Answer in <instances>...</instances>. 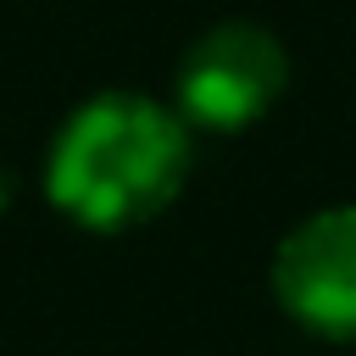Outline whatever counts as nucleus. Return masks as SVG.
<instances>
[{
	"label": "nucleus",
	"mask_w": 356,
	"mask_h": 356,
	"mask_svg": "<svg viewBox=\"0 0 356 356\" xmlns=\"http://www.w3.org/2000/svg\"><path fill=\"white\" fill-rule=\"evenodd\" d=\"M289 89V50L273 28L228 17L211 22L172 72V106L189 128L239 134L261 122Z\"/></svg>",
	"instance_id": "f03ea898"
},
{
	"label": "nucleus",
	"mask_w": 356,
	"mask_h": 356,
	"mask_svg": "<svg viewBox=\"0 0 356 356\" xmlns=\"http://www.w3.org/2000/svg\"><path fill=\"white\" fill-rule=\"evenodd\" d=\"M189 178V122L178 106L106 89L67 111L44 150V195L50 206L89 228L122 234L150 222L178 200Z\"/></svg>",
	"instance_id": "f257e3e1"
},
{
	"label": "nucleus",
	"mask_w": 356,
	"mask_h": 356,
	"mask_svg": "<svg viewBox=\"0 0 356 356\" xmlns=\"http://www.w3.org/2000/svg\"><path fill=\"white\" fill-rule=\"evenodd\" d=\"M278 312L334 345H356V200L300 217L273 250Z\"/></svg>",
	"instance_id": "7ed1b4c3"
},
{
	"label": "nucleus",
	"mask_w": 356,
	"mask_h": 356,
	"mask_svg": "<svg viewBox=\"0 0 356 356\" xmlns=\"http://www.w3.org/2000/svg\"><path fill=\"white\" fill-rule=\"evenodd\" d=\"M0 211H6V172H0Z\"/></svg>",
	"instance_id": "20e7f679"
}]
</instances>
